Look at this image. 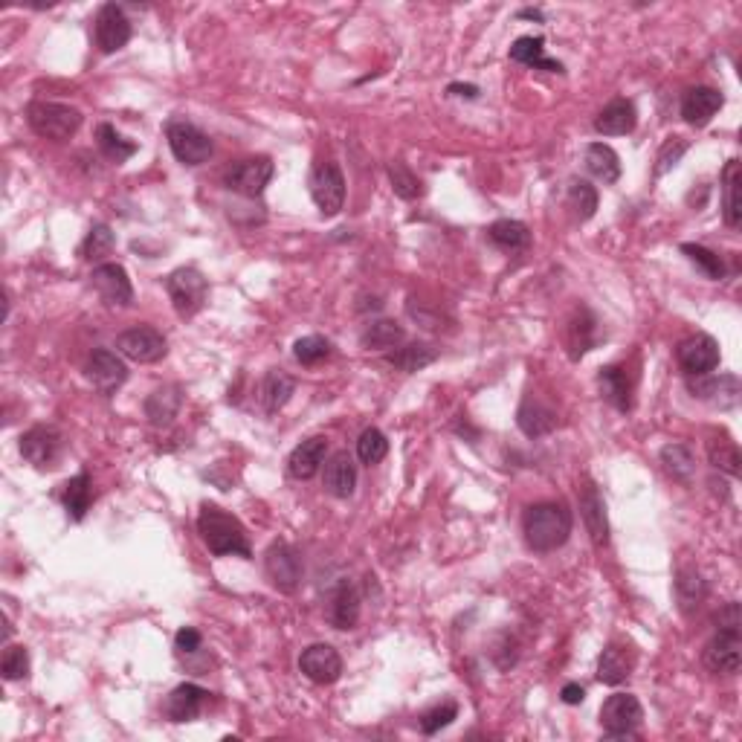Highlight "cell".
Here are the masks:
<instances>
[{
    "label": "cell",
    "mask_w": 742,
    "mask_h": 742,
    "mask_svg": "<svg viewBox=\"0 0 742 742\" xmlns=\"http://www.w3.org/2000/svg\"><path fill=\"white\" fill-rule=\"evenodd\" d=\"M198 534L203 545L215 554V557H244L250 560L253 557V548H250V537H247V528L241 525L238 516L227 514L224 508L218 505H203L198 516Z\"/></svg>",
    "instance_id": "6da1fadb"
},
{
    "label": "cell",
    "mask_w": 742,
    "mask_h": 742,
    "mask_svg": "<svg viewBox=\"0 0 742 742\" xmlns=\"http://www.w3.org/2000/svg\"><path fill=\"white\" fill-rule=\"evenodd\" d=\"M571 511L563 502H537L522 516V534L528 548L548 554L569 543L571 537Z\"/></svg>",
    "instance_id": "7a4b0ae2"
},
{
    "label": "cell",
    "mask_w": 742,
    "mask_h": 742,
    "mask_svg": "<svg viewBox=\"0 0 742 742\" xmlns=\"http://www.w3.org/2000/svg\"><path fill=\"white\" fill-rule=\"evenodd\" d=\"M29 128L53 143H64L70 140L79 128H82V111L64 102H47V99H35L27 108Z\"/></svg>",
    "instance_id": "3957f363"
},
{
    "label": "cell",
    "mask_w": 742,
    "mask_h": 742,
    "mask_svg": "<svg viewBox=\"0 0 742 742\" xmlns=\"http://www.w3.org/2000/svg\"><path fill=\"white\" fill-rule=\"evenodd\" d=\"M166 140H169V148L177 157V163H183V166H203L215 151L209 134L200 131L198 125L189 119H172L166 125Z\"/></svg>",
    "instance_id": "277c9868"
},
{
    "label": "cell",
    "mask_w": 742,
    "mask_h": 742,
    "mask_svg": "<svg viewBox=\"0 0 742 742\" xmlns=\"http://www.w3.org/2000/svg\"><path fill=\"white\" fill-rule=\"evenodd\" d=\"M166 293L172 299L174 311L183 319H189V316L203 311L206 296H209V285H206L203 273L195 270V267H177L166 279Z\"/></svg>",
    "instance_id": "5b68a950"
},
{
    "label": "cell",
    "mask_w": 742,
    "mask_h": 742,
    "mask_svg": "<svg viewBox=\"0 0 742 742\" xmlns=\"http://www.w3.org/2000/svg\"><path fill=\"white\" fill-rule=\"evenodd\" d=\"M644 719V708L632 693H615L600 708V728L609 740H629L635 737Z\"/></svg>",
    "instance_id": "8992f818"
},
{
    "label": "cell",
    "mask_w": 742,
    "mask_h": 742,
    "mask_svg": "<svg viewBox=\"0 0 742 742\" xmlns=\"http://www.w3.org/2000/svg\"><path fill=\"white\" fill-rule=\"evenodd\" d=\"M311 198H314L316 209L325 215V218H334L340 215V209L345 206V177L343 169L337 163H316L314 172H311Z\"/></svg>",
    "instance_id": "52a82bcc"
},
{
    "label": "cell",
    "mask_w": 742,
    "mask_h": 742,
    "mask_svg": "<svg viewBox=\"0 0 742 742\" xmlns=\"http://www.w3.org/2000/svg\"><path fill=\"white\" fill-rule=\"evenodd\" d=\"M273 172H276V166H273L270 157H247V160H241L232 169H227L224 186L229 192L241 195V198L256 200L264 195L267 183L273 180Z\"/></svg>",
    "instance_id": "ba28073f"
},
{
    "label": "cell",
    "mask_w": 742,
    "mask_h": 742,
    "mask_svg": "<svg viewBox=\"0 0 742 742\" xmlns=\"http://www.w3.org/2000/svg\"><path fill=\"white\" fill-rule=\"evenodd\" d=\"M264 574H267L273 589L293 595L302 583V574H305L299 551L287 543H273L264 554Z\"/></svg>",
    "instance_id": "9c48e42d"
},
{
    "label": "cell",
    "mask_w": 742,
    "mask_h": 742,
    "mask_svg": "<svg viewBox=\"0 0 742 742\" xmlns=\"http://www.w3.org/2000/svg\"><path fill=\"white\" fill-rule=\"evenodd\" d=\"M702 661L716 676H737L742 667V629H716L705 644Z\"/></svg>",
    "instance_id": "30bf717a"
},
{
    "label": "cell",
    "mask_w": 742,
    "mask_h": 742,
    "mask_svg": "<svg viewBox=\"0 0 742 742\" xmlns=\"http://www.w3.org/2000/svg\"><path fill=\"white\" fill-rule=\"evenodd\" d=\"M116 348L122 357H128L134 363H160L169 351L166 337L151 325H137V328L122 331L116 337Z\"/></svg>",
    "instance_id": "8fae6325"
},
{
    "label": "cell",
    "mask_w": 742,
    "mask_h": 742,
    "mask_svg": "<svg viewBox=\"0 0 742 742\" xmlns=\"http://www.w3.org/2000/svg\"><path fill=\"white\" fill-rule=\"evenodd\" d=\"M93 41H96V47H99L105 56L119 53V50L131 41V21H128V15L122 12V6H116V3L99 6L96 21H93Z\"/></svg>",
    "instance_id": "7c38bea8"
},
{
    "label": "cell",
    "mask_w": 742,
    "mask_h": 742,
    "mask_svg": "<svg viewBox=\"0 0 742 742\" xmlns=\"http://www.w3.org/2000/svg\"><path fill=\"white\" fill-rule=\"evenodd\" d=\"M61 447H64V435L53 424H38V427L27 429L21 435V456L27 458L32 467H38V470L56 467L58 456H61Z\"/></svg>",
    "instance_id": "4fadbf2b"
},
{
    "label": "cell",
    "mask_w": 742,
    "mask_h": 742,
    "mask_svg": "<svg viewBox=\"0 0 742 742\" xmlns=\"http://www.w3.org/2000/svg\"><path fill=\"white\" fill-rule=\"evenodd\" d=\"M676 363L687 377H705L719 366V343L711 334H693L676 348Z\"/></svg>",
    "instance_id": "5bb4252c"
},
{
    "label": "cell",
    "mask_w": 742,
    "mask_h": 742,
    "mask_svg": "<svg viewBox=\"0 0 742 742\" xmlns=\"http://www.w3.org/2000/svg\"><path fill=\"white\" fill-rule=\"evenodd\" d=\"M90 285L102 296L105 305L111 308H128L134 302V285L128 279V270L122 264H99L90 273Z\"/></svg>",
    "instance_id": "9a60e30c"
},
{
    "label": "cell",
    "mask_w": 742,
    "mask_h": 742,
    "mask_svg": "<svg viewBox=\"0 0 742 742\" xmlns=\"http://www.w3.org/2000/svg\"><path fill=\"white\" fill-rule=\"evenodd\" d=\"M87 380L93 383L96 392L102 395H114L116 389L128 380V366L122 363V357L108 351V348H96L90 357H87L85 366Z\"/></svg>",
    "instance_id": "2e32d148"
},
{
    "label": "cell",
    "mask_w": 742,
    "mask_h": 742,
    "mask_svg": "<svg viewBox=\"0 0 742 742\" xmlns=\"http://www.w3.org/2000/svg\"><path fill=\"white\" fill-rule=\"evenodd\" d=\"M299 670L314 685H334L343 676V658L331 644H311L299 656Z\"/></svg>",
    "instance_id": "e0dca14e"
},
{
    "label": "cell",
    "mask_w": 742,
    "mask_h": 742,
    "mask_svg": "<svg viewBox=\"0 0 742 742\" xmlns=\"http://www.w3.org/2000/svg\"><path fill=\"white\" fill-rule=\"evenodd\" d=\"M725 105V96L716 87H690L682 93V119L693 128H705Z\"/></svg>",
    "instance_id": "ac0fdd59"
},
{
    "label": "cell",
    "mask_w": 742,
    "mask_h": 742,
    "mask_svg": "<svg viewBox=\"0 0 742 742\" xmlns=\"http://www.w3.org/2000/svg\"><path fill=\"white\" fill-rule=\"evenodd\" d=\"M325 618L334 629H354L360 621V592L354 583L340 580L331 595H328V606H325Z\"/></svg>",
    "instance_id": "d6986e66"
},
{
    "label": "cell",
    "mask_w": 742,
    "mask_h": 742,
    "mask_svg": "<svg viewBox=\"0 0 742 742\" xmlns=\"http://www.w3.org/2000/svg\"><path fill=\"white\" fill-rule=\"evenodd\" d=\"M687 380H690V392L696 398L708 400L719 409H731V406L740 403V380H737V374H722V377L705 374V377H687Z\"/></svg>",
    "instance_id": "ffe728a7"
},
{
    "label": "cell",
    "mask_w": 742,
    "mask_h": 742,
    "mask_svg": "<svg viewBox=\"0 0 742 742\" xmlns=\"http://www.w3.org/2000/svg\"><path fill=\"white\" fill-rule=\"evenodd\" d=\"M206 699H209V690H203L200 685H192V682L177 685L163 702V716L169 722H192L200 716Z\"/></svg>",
    "instance_id": "44dd1931"
},
{
    "label": "cell",
    "mask_w": 742,
    "mask_h": 742,
    "mask_svg": "<svg viewBox=\"0 0 742 742\" xmlns=\"http://www.w3.org/2000/svg\"><path fill=\"white\" fill-rule=\"evenodd\" d=\"M325 453H328V438L314 435V438L302 441V444L290 453V458H287V473H290L293 479H299V482L314 479L316 473H319V467H322V461H325Z\"/></svg>",
    "instance_id": "7402d4cb"
},
{
    "label": "cell",
    "mask_w": 742,
    "mask_h": 742,
    "mask_svg": "<svg viewBox=\"0 0 742 742\" xmlns=\"http://www.w3.org/2000/svg\"><path fill=\"white\" fill-rule=\"evenodd\" d=\"M598 343V319L589 308H577L566 325V348L571 360H580L586 351H592Z\"/></svg>",
    "instance_id": "603a6c76"
},
{
    "label": "cell",
    "mask_w": 742,
    "mask_h": 742,
    "mask_svg": "<svg viewBox=\"0 0 742 742\" xmlns=\"http://www.w3.org/2000/svg\"><path fill=\"white\" fill-rule=\"evenodd\" d=\"M635 122H638V111H635V105L624 99V96H618V99H612L603 111L595 119V131L603 134V137H624V134H632L635 131Z\"/></svg>",
    "instance_id": "cb8c5ba5"
},
{
    "label": "cell",
    "mask_w": 742,
    "mask_h": 742,
    "mask_svg": "<svg viewBox=\"0 0 742 742\" xmlns=\"http://www.w3.org/2000/svg\"><path fill=\"white\" fill-rule=\"evenodd\" d=\"M516 424H519V429H522L528 438H543V435L554 432V427H557V412H554L551 406H545L543 400L528 395V398L519 403Z\"/></svg>",
    "instance_id": "d4e9b609"
},
{
    "label": "cell",
    "mask_w": 742,
    "mask_h": 742,
    "mask_svg": "<svg viewBox=\"0 0 742 742\" xmlns=\"http://www.w3.org/2000/svg\"><path fill=\"white\" fill-rule=\"evenodd\" d=\"M635 667V653L624 644H609L598 658V679L603 685L618 687L627 682Z\"/></svg>",
    "instance_id": "484cf974"
},
{
    "label": "cell",
    "mask_w": 742,
    "mask_h": 742,
    "mask_svg": "<svg viewBox=\"0 0 742 742\" xmlns=\"http://www.w3.org/2000/svg\"><path fill=\"white\" fill-rule=\"evenodd\" d=\"M322 485L331 496L337 499H348L357 487V464L348 453H334V456L325 461V476H322Z\"/></svg>",
    "instance_id": "4316f807"
},
{
    "label": "cell",
    "mask_w": 742,
    "mask_h": 742,
    "mask_svg": "<svg viewBox=\"0 0 742 742\" xmlns=\"http://www.w3.org/2000/svg\"><path fill=\"white\" fill-rule=\"evenodd\" d=\"M580 514L586 522V531L592 537V543L606 545L609 543V522H606V502L600 496V490L595 485L583 487L580 493Z\"/></svg>",
    "instance_id": "83f0119b"
},
{
    "label": "cell",
    "mask_w": 742,
    "mask_h": 742,
    "mask_svg": "<svg viewBox=\"0 0 742 742\" xmlns=\"http://www.w3.org/2000/svg\"><path fill=\"white\" fill-rule=\"evenodd\" d=\"M293 392H296V380L287 371L270 369L258 386V403L267 415H276L279 409H285Z\"/></svg>",
    "instance_id": "f1b7e54d"
},
{
    "label": "cell",
    "mask_w": 742,
    "mask_h": 742,
    "mask_svg": "<svg viewBox=\"0 0 742 742\" xmlns=\"http://www.w3.org/2000/svg\"><path fill=\"white\" fill-rule=\"evenodd\" d=\"M511 61L522 64V67H534V70H548V73H566V67L560 61L545 56V41L540 35H522L511 44Z\"/></svg>",
    "instance_id": "f546056e"
},
{
    "label": "cell",
    "mask_w": 742,
    "mask_h": 742,
    "mask_svg": "<svg viewBox=\"0 0 742 742\" xmlns=\"http://www.w3.org/2000/svg\"><path fill=\"white\" fill-rule=\"evenodd\" d=\"M740 160H728L722 169V218L731 229L742 224V200H740Z\"/></svg>",
    "instance_id": "4dcf8cb0"
},
{
    "label": "cell",
    "mask_w": 742,
    "mask_h": 742,
    "mask_svg": "<svg viewBox=\"0 0 742 742\" xmlns=\"http://www.w3.org/2000/svg\"><path fill=\"white\" fill-rule=\"evenodd\" d=\"M180 403L183 395L177 386H163V389H154L148 400H145V418L154 424V427H169L177 412H180Z\"/></svg>",
    "instance_id": "1f68e13d"
},
{
    "label": "cell",
    "mask_w": 742,
    "mask_h": 742,
    "mask_svg": "<svg viewBox=\"0 0 742 742\" xmlns=\"http://www.w3.org/2000/svg\"><path fill=\"white\" fill-rule=\"evenodd\" d=\"M586 169L592 177H598L600 183L612 186L621 180V157L615 154L612 145L592 143L586 148Z\"/></svg>",
    "instance_id": "d6a6232c"
},
{
    "label": "cell",
    "mask_w": 742,
    "mask_h": 742,
    "mask_svg": "<svg viewBox=\"0 0 742 742\" xmlns=\"http://www.w3.org/2000/svg\"><path fill=\"white\" fill-rule=\"evenodd\" d=\"M403 340H406V331L395 319H371L360 334V343L369 351H392V348H400Z\"/></svg>",
    "instance_id": "836d02e7"
},
{
    "label": "cell",
    "mask_w": 742,
    "mask_h": 742,
    "mask_svg": "<svg viewBox=\"0 0 742 742\" xmlns=\"http://www.w3.org/2000/svg\"><path fill=\"white\" fill-rule=\"evenodd\" d=\"M708 600V583L696 569H682L676 574V603L685 615H693Z\"/></svg>",
    "instance_id": "e575fe53"
},
{
    "label": "cell",
    "mask_w": 742,
    "mask_h": 742,
    "mask_svg": "<svg viewBox=\"0 0 742 742\" xmlns=\"http://www.w3.org/2000/svg\"><path fill=\"white\" fill-rule=\"evenodd\" d=\"M600 392L609 400L618 412H629L632 409V383H629L627 371L618 366H606L598 374Z\"/></svg>",
    "instance_id": "d590c367"
},
{
    "label": "cell",
    "mask_w": 742,
    "mask_h": 742,
    "mask_svg": "<svg viewBox=\"0 0 742 742\" xmlns=\"http://www.w3.org/2000/svg\"><path fill=\"white\" fill-rule=\"evenodd\" d=\"M435 360H438V351H435L432 345L424 343L403 345V348H395V351L386 354V363L395 366V369L406 371V374H415V371L427 369V366H432Z\"/></svg>",
    "instance_id": "8d00e7d4"
},
{
    "label": "cell",
    "mask_w": 742,
    "mask_h": 742,
    "mask_svg": "<svg viewBox=\"0 0 742 742\" xmlns=\"http://www.w3.org/2000/svg\"><path fill=\"white\" fill-rule=\"evenodd\" d=\"M61 499H64V508H67V516L73 522H82L90 511V502H93V487H90V476L85 470L79 476H73L64 490H61Z\"/></svg>",
    "instance_id": "74e56055"
},
{
    "label": "cell",
    "mask_w": 742,
    "mask_h": 742,
    "mask_svg": "<svg viewBox=\"0 0 742 742\" xmlns=\"http://www.w3.org/2000/svg\"><path fill=\"white\" fill-rule=\"evenodd\" d=\"M487 238L499 247V250H525L531 244V232L522 221H511V218H502L496 224L487 227Z\"/></svg>",
    "instance_id": "f35d334b"
},
{
    "label": "cell",
    "mask_w": 742,
    "mask_h": 742,
    "mask_svg": "<svg viewBox=\"0 0 742 742\" xmlns=\"http://www.w3.org/2000/svg\"><path fill=\"white\" fill-rule=\"evenodd\" d=\"M96 143H99V151H102L111 163H116V166H122L125 160H131V157L137 154V143L125 140L114 125H108V122H102V125L96 128Z\"/></svg>",
    "instance_id": "ab89813d"
},
{
    "label": "cell",
    "mask_w": 742,
    "mask_h": 742,
    "mask_svg": "<svg viewBox=\"0 0 742 742\" xmlns=\"http://www.w3.org/2000/svg\"><path fill=\"white\" fill-rule=\"evenodd\" d=\"M389 183H392V192H395L400 200H418L424 195L421 177L412 172L403 160L389 163Z\"/></svg>",
    "instance_id": "60d3db41"
},
{
    "label": "cell",
    "mask_w": 742,
    "mask_h": 742,
    "mask_svg": "<svg viewBox=\"0 0 742 742\" xmlns=\"http://www.w3.org/2000/svg\"><path fill=\"white\" fill-rule=\"evenodd\" d=\"M114 244H116L114 229L108 227V224H93L90 232H87V238L82 241V250H79V253H82L85 261H102V258L114 253Z\"/></svg>",
    "instance_id": "b9f144b4"
},
{
    "label": "cell",
    "mask_w": 742,
    "mask_h": 742,
    "mask_svg": "<svg viewBox=\"0 0 742 742\" xmlns=\"http://www.w3.org/2000/svg\"><path fill=\"white\" fill-rule=\"evenodd\" d=\"M661 464L679 482H687L693 476V470H696V461H693V453H690L687 444H667L661 450Z\"/></svg>",
    "instance_id": "7bdbcfd3"
},
{
    "label": "cell",
    "mask_w": 742,
    "mask_h": 742,
    "mask_svg": "<svg viewBox=\"0 0 742 742\" xmlns=\"http://www.w3.org/2000/svg\"><path fill=\"white\" fill-rule=\"evenodd\" d=\"M708 458H711V464H714L716 470H722V473H728V476H740V450H737V444L731 441V438H714V441H708Z\"/></svg>",
    "instance_id": "ee69618b"
},
{
    "label": "cell",
    "mask_w": 742,
    "mask_h": 742,
    "mask_svg": "<svg viewBox=\"0 0 742 742\" xmlns=\"http://www.w3.org/2000/svg\"><path fill=\"white\" fill-rule=\"evenodd\" d=\"M569 206L580 221H589L598 212V189L589 180H571Z\"/></svg>",
    "instance_id": "f6af8a7d"
},
{
    "label": "cell",
    "mask_w": 742,
    "mask_h": 742,
    "mask_svg": "<svg viewBox=\"0 0 742 742\" xmlns=\"http://www.w3.org/2000/svg\"><path fill=\"white\" fill-rule=\"evenodd\" d=\"M682 253L687 256V261H693L708 279H725V264H722V258L711 253L708 247H702V244H682Z\"/></svg>",
    "instance_id": "bcb514c9"
},
{
    "label": "cell",
    "mask_w": 742,
    "mask_h": 742,
    "mask_svg": "<svg viewBox=\"0 0 742 742\" xmlns=\"http://www.w3.org/2000/svg\"><path fill=\"white\" fill-rule=\"evenodd\" d=\"M389 453V441H386V435L380 432L377 427H369L363 435H360V441H357V458L363 461V464H380L383 458Z\"/></svg>",
    "instance_id": "7dc6e473"
},
{
    "label": "cell",
    "mask_w": 742,
    "mask_h": 742,
    "mask_svg": "<svg viewBox=\"0 0 742 742\" xmlns=\"http://www.w3.org/2000/svg\"><path fill=\"white\" fill-rule=\"evenodd\" d=\"M0 673L6 682H18V679H27L29 676V650L21 644H12L6 647V653L0 658Z\"/></svg>",
    "instance_id": "c3c4849f"
},
{
    "label": "cell",
    "mask_w": 742,
    "mask_h": 742,
    "mask_svg": "<svg viewBox=\"0 0 742 742\" xmlns=\"http://www.w3.org/2000/svg\"><path fill=\"white\" fill-rule=\"evenodd\" d=\"M331 354V343L325 340V337H302V340H296L293 345V357L302 363V366H316V363H322L325 357Z\"/></svg>",
    "instance_id": "681fc988"
},
{
    "label": "cell",
    "mask_w": 742,
    "mask_h": 742,
    "mask_svg": "<svg viewBox=\"0 0 742 742\" xmlns=\"http://www.w3.org/2000/svg\"><path fill=\"white\" fill-rule=\"evenodd\" d=\"M458 716V705L456 702H444V705H435V708H429L427 714L421 716V731L432 737V734H438L441 728H447L453 719Z\"/></svg>",
    "instance_id": "f907efd6"
},
{
    "label": "cell",
    "mask_w": 742,
    "mask_h": 742,
    "mask_svg": "<svg viewBox=\"0 0 742 742\" xmlns=\"http://www.w3.org/2000/svg\"><path fill=\"white\" fill-rule=\"evenodd\" d=\"M685 151H687V140H667V143L661 145V151H658V157H656V177H661V174H667L682 157H685Z\"/></svg>",
    "instance_id": "816d5d0a"
},
{
    "label": "cell",
    "mask_w": 742,
    "mask_h": 742,
    "mask_svg": "<svg viewBox=\"0 0 742 742\" xmlns=\"http://www.w3.org/2000/svg\"><path fill=\"white\" fill-rule=\"evenodd\" d=\"M200 644H203V638H200V632L195 627H183L177 635H174V650H177L180 656L198 653Z\"/></svg>",
    "instance_id": "f5cc1de1"
},
{
    "label": "cell",
    "mask_w": 742,
    "mask_h": 742,
    "mask_svg": "<svg viewBox=\"0 0 742 742\" xmlns=\"http://www.w3.org/2000/svg\"><path fill=\"white\" fill-rule=\"evenodd\" d=\"M716 629H742L740 603H725L716 615Z\"/></svg>",
    "instance_id": "db71d44e"
},
{
    "label": "cell",
    "mask_w": 742,
    "mask_h": 742,
    "mask_svg": "<svg viewBox=\"0 0 742 742\" xmlns=\"http://www.w3.org/2000/svg\"><path fill=\"white\" fill-rule=\"evenodd\" d=\"M560 699H563L566 705H580V702L586 699V690L571 682V685H566L563 690H560Z\"/></svg>",
    "instance_id": "11a10c76"
},
{
    "label": "cell",
    "mask_w": 742,
    "mask_h": 742,
    "mask_svg": "<svg viewBox=\"0 0 742 742\" xmlns=\"http://www.w3.org/2000/svg\"><path fill=\"white\" fill-rule=\"evenodd\" d=\"M447 93H453V96H467V99H476V96H479V87H476V85H450V87H447Z\"/></svg>",
    "instance_id": "9f6ffc18"
},
{
    "label": "cell",
    "mask_w": 742,
    "mask_h": 742,
    "mask_svg": "<svg viewBox=\"0 0 742 742\" xmlns=\"http://www.w3.org/2000/svg\"><path fill=\"white\" fill-rule=\"evenodd\" d=\"M519 18H534V21H543V12L540 9H522Z\"/></svg>",
    "instance_id": "6f0895ef"
}]
</instances>
